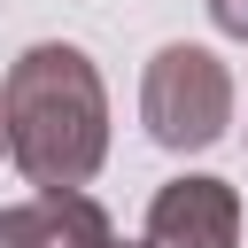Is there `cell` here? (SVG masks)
Listing matches in <instances>:
<instances>
[{"label":"cell","instance_id":"5b68a950","mask_svg":"<svg viewBox=\"0 0 248 248\" xmlns=\"http://www.w3.org/2000/svg\"><path fill=\"white\" fill-rule=\"evenodd\" d=\"M202 8H209V23L225 39H248V0H202Z\"/></svg>","mask_w":248,"mask_h":248},{"label":"cell","instance_id":"7a4b0ae2","mask_svg":"<svg viewBox=\"0 0 248 248\" xmlns=\"http://www.w3.org/2000/svg\"><path fill=\"white\" fill-rule=\"evenodd\" d=\"M140 124H147V140L170 147V155L217 147L225 124H232V70H225L209 46H186V39L163 46V54L147 62V78H140Z\"/></svg>","mask_w":248,"mask_h":248},{"label":"cell","instance_id":"8992f818","mask_svg":"<svg viewBox=\"0 0 248 248\" xmlns=\"http://www.w3.org/2000/svg\"><path fill=\"white\" fill-rule=\"evenodd\" d=\"M0 163H16V155H8V108H0Z\"/></svg>","mask_w":248,"mask_h":248},{"label":"cell","instance_id":"6da1fadb","mask_svg":"<svg viewBox=\"0 0 248 248\" xmlns=\"http://www.w3.org/2000/svg\"><path fill=\"white\" fill-rule=\"evenodd\" d=\"M8 108V155L39 194H70L108 163V85L85 46L39 39L0 78Z\"/></svg>","mask_w":248,"mask_h":248},{"label":"cell","instance_id":"3957f363","mask_svg":"<svg viewBox=\"0 0 248 248\" xmlns=\"http://www.w3.org/2000/svg\"><path fill=\"white\" fill-rule=\"evenodd\" d=\"M140 248H240V194L209 170H186V178L155 186Z\"/></svg>","mask_w":248,"mask_h":248},{"label":"cell","instance_id":"52a82bcc","mask_svg":"<svg viewBox=\"0 0 248 248\" xmlns=\"http://www.w3.org/2000/svg\"><path fill=\"white\" fill-rule=\"evenodd\" d=\"M108 248H140V240H108Z\"/></svg>","mask_w":248,"mask_h":248},{"label":"cell","instance_id":"277c9868","mask_svg":"<svg viewBox=\"0 0 248 248\" xmlns=\"http://www.w3.org/2000/svg\"><path fill=\"white\" fill-rule=\"evenodd\" d=\"M116 225L108 209L70 186V194H31V202H8L0 209V248H108Z\"/></svg>","mask_w":248,"mask_h":248}]
</instances>
